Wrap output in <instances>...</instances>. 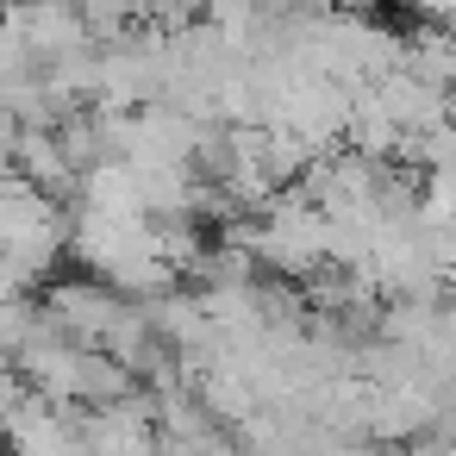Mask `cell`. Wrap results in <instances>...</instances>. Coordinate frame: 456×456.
I'll use <instances>...</instances> for the list:
<instances>
[{"label": "cell", "instance_id": "obj_5", "mask_svg": "<svg viewBox=\"0 0 456 456\" xmlns=\"http://www.w3.org/2000/svg\"><path fill=\"white\" fill-rule=\"evenodd\" d=\"M406 7H412L419 20H431V26H450V20H456V0H406Z\"/></svg>", "mask_w": 456, "mask_h": 456}, {"label": "cell", "instance_id": "obj_4", "mask_svg": "<svg viewBox=\"0 0 456 456\" xmlns=\"http://www.w3.org/2000/svg\"><path fill=\"white\" fill-rule=\"evenodd\" d=\"M45 306L57 313V325L76 338V344H107L113 338V325L126 319V306H132V294H119V288H107L101 275H69V281H51L45 288Z\"/></svg>", "mask_w": 456, "mask_h": 456}, {"label": "cell", "instance_id": "obj_1", "mask_svg": "<svg viewBox=\"0 0 456 456\" xmlns=\"http://www.w3.org/2000/svg\"><path fill=\"white\" fill-rule=\"evenodd\" d=\"M76 244V213L32 188L26 175H7V194H0V250H7V300L32 294L38 281H51L57 256Z\"/></svg>", "mask_w": 456, "mask_h": 456}, {"label": "cell", "instance_id": "obj_2", "mask_svg": "<svg viewBox=\"0 0 456 456\" xmlns=\"http://www.w3.org/2000/svg\"><path fill=\"white\" fill-rule=\"evenodd\" d=\"M250 250L275 281H313L319 269H331V213L306 194H281L250 219Z\"/></svg>", "mask_w": 456, "mask_h": 456}, {"label": "cell", "instance_id": "obj_6", "mask_svg": "<svg viewBox=\"0 0 456 456\" xmlns=\"http://www.w3.org/2000/svg\"><path fill=\"white\" fill-rule=\"evenodd\" d=\"M157 456H175V450H157Z\"/></svg>", "mask_w": 456, "mask_h": 456}, {"label": "cell", "instance_id": "obj_3", "mask_svg": "<svg viewBox=\"0 0 456 456\" xmlns=\"http://www.w3.org/2000/svg\"><path fill=\"white\" fill-rule=\"evenodd\" d=\"M69 419H76L82 456H157L163 450V419H157L151 387L107 400V406H69Z\"/></svg>", "mask_w": 456, "mask_h": 456}]
</instances>
